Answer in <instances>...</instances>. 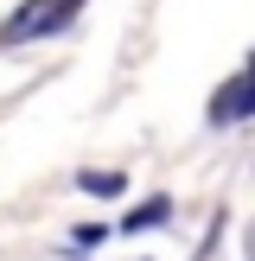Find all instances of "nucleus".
I'll use <instances>...</instances> for the list:
<instances>
[{
    "label": "nucleus",
    "mask_w": 255,
    "mask_h": 261,
    "mask_svg": "<svg viewBox=\"0 0 255 261\" xmlns=\"http://www.w3.org/2000/svg\"><path fill=\"white\" fill-rule=\"evenodd\" d=\"M83 13V0H26L7 25H0V45H26V38H51Z\"/></svg>",
    "instance_id": "1"
},
{
    "label": "nucleus",
    "mask_w": 255,
    "mask_h": 261,
    "mask_svg": "<svg viewBox=\"0 0 255 261\" xmlns=\"http://www.w3.org/2000/svg\"><path fill=\"white\" fill-rule=\"evenodd\" d=\"M255 115V58H249V70H236L223 89L211 96V127H230V121H249Z\"/></svg>",
    "instance_id": "2"
},
{
    "label": "nucleus",
    "mask_w": 255,
    "mask_h": 261,
    "mask_svg": "<svg viewBox=\"0 0 255 261\" xmlns=\"http://www.w3.org/2000/svg\"><path fill=\"white\" fill-rule=\"evenodd\" d=\"M166 217H172V198H147V204H134L115 229H121V236H147V229H160Z\"/></svg>",
    "instance_id": "3"
},
{
    "label": "nucleus",
    "mask_w": 255,
    "mask_h": 261,
    "mask_svg": "<svg viewBox=\"0 0 255 261\" xmlns=\"http://www.w3.org/2000/svg\"><path fill=\"white\" fill-rule=\"evenodd\" d=\"M76 185H83L89 198H121L128 178H121V172H76Z\"/></svg>",
    "instance_id": "4"
},
{
    "label": "nucleus",
    "mask_w": 255,
    "mask_h": 261,
    "mask_svg": "<svg viewBox=\"0 0 255 261\" xmlns=\"http://www.w3.org/2000/svg\"><path fill=\"white\" fill-rule=\"evenodd\" d=\"M102 236H109V229H102V223H83V229H70V249H83V255H89V249H96Z\"/></svg>",
    "instance_id": "5"
}]
</instances>
